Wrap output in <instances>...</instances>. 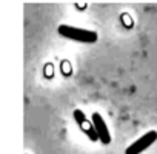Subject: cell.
<instances>
[{
	"mask_svg": "<svg viewBox=\"0 0 157 154\" xmlns=\"http://www.w3.org/2000/svg\"><path fill=\"white\" fill-rule=\"evenodd\" d=\"M57 31H59V34L62 37H65L68 40L82 42V43H94L99 39V34L96 31L75 28V26H71V25H60Z\"/></svg>",
	"mask_w": 157,
	"mask_h": 154,
	"instance_id": "1",
	"label": "cell"
},
{
	"mask_svg": "<svg viewBox=\"0 0 157 154\" xmlns=\"http://www.w3.org/2000/svg\"><path fill=\"white\" fill-rule=\"evenodd\" d=\"M155 140H157V131H148L146 134H143L142 137H139L136 142H132L126 148L125 154H140L145 149H148Z\"/></svg>",
	"mask_w": 157,
	"mask_h": 154,
	"instance_id": "2",
	"label": "cell"
},
{
	"mask_svg": "<svg viewBox=\"0 0 157 154\" xmlns=\"http://www.w3.org/2000/svg\"><path fill=\"white\" fill-rule=\"evenodd\" d=\"M74 120L78 123V126L83 129V133H85L91 140H99V136H97V131H96V128H94L93 120L88 122V119H86V116L83 114V111L75 110V111H74Z\"/></svg>",
	"mask_w": 157,
	"mask_h": 154,
	"instance_id": "3",
	"label": "cell"
},
{
	"mask_svg": "<svg viewBox=\"0 0 157 154\" xmlns=\"http://www.w3.org/2000/svg\"><path fill=\"white\" fill-rule=\"evenodd\" d=\"M93 123H94V128L97 131V136H99V140L103 143V145H108L111 142V134H109V129L103 120V117L99 114V113H94L93 117H91Z\"/></svg>",
	"mask_w": 157,
	"mask_h": 154,
	"instance_id": "4",
	"label": "cell"
}]
</instances>
